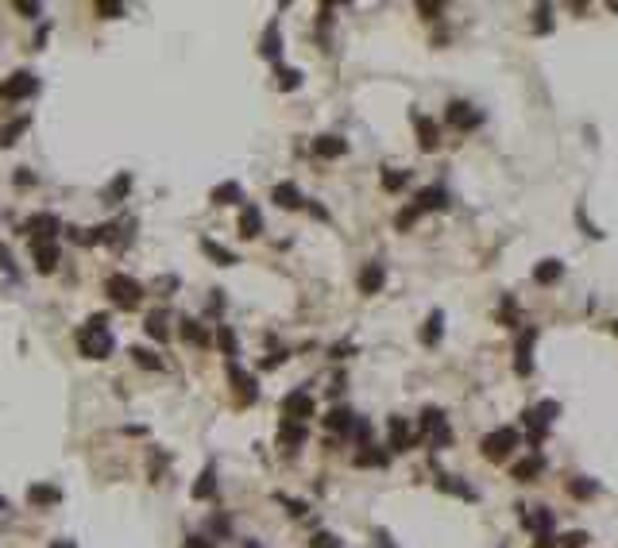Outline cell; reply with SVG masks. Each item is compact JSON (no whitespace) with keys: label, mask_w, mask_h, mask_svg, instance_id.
I'll return each instance as SVG.
<instances>
[{"label":"cell","mask_w":618,"mask_h":548,"mask_svg":"<svg viewBox=\"0 0 618 548\" xmlns=\"http://www.w3.org/2000/svg\"><path fill=\"white\" fill-rule=\"evenodd\" d=\"M78 348L85 359H105L112 352V333L105 328V317H93L78 328Z\"/></svg>","instance_id":"1"},{"label":"cell","mask_w":618,"mask_h":548,"mask_svg":"<svg viewBox=\"0 0 618 548\" xmlns=\"http://www.w3.org/2000/svg\"><path fill=\"white\" fill-rule=\"evenodd\" d=\"M418 436H422V441H429L433 448H449V444H452V429H449V421H444V413L437 410V405H425V410H422Z\"/></svg>","instance_id":"2"},{"label":"cell","mask_w":618,"mask_h":548,"mask_svg":"<svg viewBox=\"0 0 618 548\" xmlns=\"http://www.w3.org/2000/svg\"><path fill=\"white\" fill-rule=\"evenodd\" d=\"M105 294L112 297V305H120V309H136L139 297H143V286H139L136 278H128V274H112L105 282Z\"/></svg>","instance_id":"3"},{"label":"cell","mask_w":618,"mask_h":548,"mask_svg":"<svg viewBox=\"0 0 618 548\" xmlns=\"http://www.w3.org/2000/svg\"><path fill=\"white\" fill-rule=\"evenodd\" d=\"M514 448H518V432L514 429H495V432H487V436L480 441L483 460H491V463H502Z\"/></svg>","instance_id":"4"},{"label":"cell","mask_w":618,"mask_h":548,"mask_svg":"<svg viewBox=\"0 0 618 548\" xmlns=\"http://www.w3.org/2000/svg\"><path fill=\"white\" fill-rule=\"evenodd\" d=\"M35 89H39L35 74H31V70H20V74H12V78L0 85V101H23V97H31Z\"/></svg>","instance_id":"5"},{"label":"cell","mask_w":618,"mask_h":548,"mask_svg":"<svg viewBox=\"0 0 618 548\" xmlns=\"http://www.w3.org/2000/svg\"><path fill=\"white\" fill-rule=\"evenodd\" d=\"M305 417H313V398L305 390H294V394H286V401H282V421H294V425H302Z\"/></svg>","instance_id":"6"},{"label":"cell","mask_w":618,"mask_h":548,"mask_svg":"<svg viewBox=\"0 0 618 548\" xmlns=\"http://www.w3.org/2000/svg\"><path fill=\"white\" fill-rule=\"evenodd\" d=\"M553 521H557V514H553L549 506L522 509V525L530 529V533H537V537H553Z\"/></svg>","instance_id":"7"},{"label":"cell","mask_w":618,"mask_h":548,"mask_svg":"<svg viewBox=\"0 0 618 548\" xmlns=\"http://www.w3.org/2000/svg\"><path fill=\"white\" fill-rule=\"evenodd\" d=\"M449 124L460 127V131H471V127L483 124V112H475L468 101H452V105H449Z\"/></svg>","instance_id":"8"},{"label":"cell","mask_w":618,"mask_h":548,"mask_svg":"<svg viewBox=\"0 0 618 548\" xmlns=\"http://www.w3.org/2000/svg\"><path fill=\"white\" fill-rule=\"evenodd\" d=\"M59 216L54 213H35L28 216V224H23V232H31V240H54L59 235Z\"/></svg>","instance_id":"9"},{"label":"cell","mask_w":618,"mask_h":548,"mask_svg":"<svg viewBox=\"0 0 618 548\" xmlns=\"http://www.w3.org/2000/svg\"><path fill=\"white\" fill-rule=\"evenodd\" d=\"M228 379H232V390H236V398H240V405H251V401L259 398V390H256V379L251 375H244L240 367H228Z\"/></svg>","instance_id":"10"},{"label":"cell","mask_w":618,"mask_h":548,"mask_svg":"<svg viewBox=\"0 0 618 548\" xmlns=\"http://www.w3.org/2000/svg\"><path fill=\"white\" fill-rule=\"evenodd\" d=\"M31 259H35V266H39L43 274H50L59 266V247H54V240H31Z\"/></svg>","instance_id":"11"},{"label":"cell","mask_w":618,"mask_h":548,"mask_svg":"<svg viewBox=\"0 0 618 548\" xmlns=\"http://www.w3.org/2000/svg\"><path fill=\"white\" fill-rule=\"evenodd\" d=\"M533 340H537V328H526L518 340V359H514V371L518 375H533Z\"/></svg>","instance_id":"12"},{"label":"cell","mask_w":618,"mask_h":548,"mask_svg":"<svg viewBox=\"0 0 618 548\" xmlns=\"http://www.w3.org/2000/svg\"><path fill=\"white\" fill-rule=\"evenodd\" d=\"M413 127H418V147H422V151H437V147H441V131H437V124H433L429 116L413 112Z\"/></svg>","instance_id":"13"},{"label":"cell","mask_w":618,"mask_h":548,"mask_svg":"<svg viewBox=\"0 0 618 548\" xmlns=\"http://www.w3.org/2000/svg\"><path fill=\"white\" fill-rule=\"evenodd\" d=\"M387 429H391V452H410L413 441H418V436L410 432V425H406V417H391Z\"/></svg>","instance_id":"14"},{"label":"cell","mask_w":618,"mask_h":548,"mask_svg":"<svg viewBox=\"0 0 618 548\" xmlns=\"http://www.w3.org/2000/svg\"><path fill=\"white\" fill-rule=\"evenodd\" d=\"M271 201H275L278 209H302V205H305L302 189H298L294 182H278V186L271 189Z\"/></svg>","instance_id":"15"},{"label":"cell","mask_w":618,"mask_h":548,"mask_svg":"<svg viewBox=\"0 0 618 548\" xmlns=\"http://www.w3.org/2000/svg\"><path fill=\"white\" fill-rule=\"evenodd\" d=\"M413 209H418V213H433V209H449V193H444L441 186H429V189H422V193L413 197Z\"/></svg>","instance_id":"16"},{"label":"cell","mask_w":618,"mask_h":548,"mask_svg":"<svg viewBox=\"0 0 618 548\" xmlns=\"http://www.w3.org/2000/svg\"><path fill=\"white\" fill-rule=\"evenodd\" d=\"M383 282H387L383 263H367V266L360 271V294H379V290H383Z\"/></svg>","instance_id":"17"},{"label":"cell","mask_w":618,"mask_h":548,"mask_svg":"<svg viewBox=\"0 0 618 548\" xmlns=\"http://www.w3.org/2000/svg\"><path fill=\"white\" fill-rule=\"evenodd\" d=\"M302 444H305V425H294V421L278 425V448L282 452H298Z\"/></svg>","instance_id":"18"},{"label":"cell","mask_w":618,"mask_h":548,"mask_svg":"<svg viewBox=\"0 0 618 548\" xmlns=\"http://www.w3.org/2000/svg\"><path fill=\"white\" fill-rule=\"evenodd\" d=\"M259 232H263V213H259L256 205H244L240 209V235H244V240H256Z\"/></svg>","instance_id":"19"},{"label":"cell","mask_w":618,"mask_h":548,"mask_svg":"<svg viewBox=\"0 0 618 548\" xmlns=\"http://www.w3.org/2000/svg\"><path fill=\"white\" fill-rule=\"evenodd\" d=\"M62 494H59V487H50V483H31L28 487V502L31 506H54Z\"/></svg>","instance_id":"20"},{"label":"cell","mask_w":618,"mask_h":548,"mask_svg":"<svg viewBox=\"0 0 618 548\" xmlns=\"http://www.w3.org/2000/svg\"><path fill=\"white\" fill-rule=\"evenodd\" d=\"M344 151H348V143H344L340 136H317L313 139V155H321V158H340Z\"/></svg>","instance_id":"21"},{"label":"cell","mask_w":618,"mask_h":548,"mask_svg":"<svg viewBox=\"0 0 618 548\" xmlns=\"http://www.w3.org/2000/svg\"><path fill=\"white\" fill-rule=\"evenodd\" d=\"M356 425V413L352 410H344V405H336V410H329V417H325V429H333V432H352Z\"/></svg>","instance_id":"22"},{"label":"cell","mask_w":618,"mask_h":548,"mask_svg":"<svg viewBox=\"0 0 618 548\" xmlns=\"http://www.w3.org/2000/svg\"><path fill=\"white\" fill-rule=\"evenodd\" d=\"M560 274H564V263H560V259H545V263H537V271H533V282L553 286V282H560Z\"/></svg>","instance_id":"23"},{"label":"cell","mask_w":618,"mask_h":548,"mask_svg":"<svg viewBox=\"0 0 618 548\" xmlns=\"http://www.w3.org/2000/svg\"><path fill=\"white\" fill-rule=\"evenodd\" d=\"M244 197V189H240V182H220V186H213V193H209V201L213 205H236Z\"/></svg>","instance_id":"24"},{"label":"cell","mask_w":618,"mask_h":548,"mask_svg":"<svg viewBox=\"0 0 618 548\" xmlns=\"http://www.w3.org/2000/svg\"><path fill=\"white\" fill-rule=\"evenodd\" d=\"M541 471H545V460H541L537 452H533L530 460H522V463H514V479L518 483H533L541 475Z\"/></svg>","instance_id":"25"},{"label":"cell","mask_w":618,"mask_h":548,"mask_svg":"<svg viewBox=\"0 0 618 548\" xmlns=\"http://www.w3.org/2000/svg\"><path fill=\"white\" fill-rule=\"evenodd\" d=\"M441 333H444V313L441 309H433L429 321H425V328H422V344H441Z\"/></svg>","instance_id":"26"},{"label":"cell","mask_w":618,"mask_h":548,"mask_svg":"<svg viewBox=\"0 0 618 548\" xmlns=\"http://www.w3.org/2000/svg\"><path fill=\"white\" fill-rule=\"evenodd\" d=\"M522 425L530 429V444H533V448H537V444L545 441V432H549V425L541 421V417H537L533 410H526V413H522Z\"/></svg>","instance_id":"27"},{"label":"cell","mask_w":618,"mask_h":548,"mask_svg":"<svg viewBox=\"0 0 618 548\" xmlns=\"http://www.w3.org/2000/svg\"><path fill=\"white\" fill-rule=\"evenodd\" d=\"M182 340L194 344V348H205V344H209V333L194 321V317H186V321H182Z\"/></svg>","instance_id":"28"},{"label":"cell","mask_w":618,"mask_h":548,"mask_svg":"<svg viewBox=\"0 0 618 548\" xmlns=\"http://www.w3.org/2000/svg\"><path fill=\"white\" fill-rule=\"evenodd\" d=\"M201 251H205L209 259H216V263H220V266H232V263H240V259H236V255L228 251V247H220V244H216V240H201Z\"/></svg>","instance_id":"29"},{"label":"cell","mask_w":618,"mask_h":548,"mask_svg":"<svg viewBox=\"0 0 618 548\" xmlns=\"http://www.w3.org/2000/svg\"><path fill=\"white\" fill-rule=\"evenodd\" d=\"M387 463V452L371 448V444H363V452H356V467H383Z\"/></svg>","instance_id":"30"},{"label":"cell","mask_w":618,"mask_h":548,"mask_svg":"<svg viewBox=\"0 0 618 548\" xmlns=\"http://www.w3.org/2000/svg\"><path fill=\"white\" fill-rule=\"evenodd\" d=\"M278 50H282V39H278V28L271 23V28H267V35H263V47H259V54H263V59H271V62H278Z\"/></svg>","instance_id":"31"},{"label":"cell","mask_w":618,"mask_h":548,"mask_svg":"<svg viewBox=\"0 0 618 548\" xmlns=\"http://www.w3.org/2000/svg\"><path fill=\"white\" fill-rule=\"evenodd\" d=\"M147 333L155 336V340H167L170 336V328H167V309H155V313H147Z\"/></svg>","instance_id":"32"},{"label":"cell","mask_w":618,"mask_h":548,"mask_svg":"<svg viewBox=\"0 0 618 548\" xmlns=\"http://www.w3.org/2000/svg\"><path fill=\"white\" fill-rule=\"evenodd\" d=\"M216 471L213 467H205L201 471V475H197V483H194V498H209V494H213V487H216Z\"/></svg>","instance_id":"33"},{"label":"cell","mask_w":618,"mask_h":548,"mask_svg":"<svg viewBox=\"0 0 618 548\" xmlns=\"http://www.w3.org/2000/svg\"><path fill=\"white\" fill-rule=\"evenodd\" d=\"M437 487L449 490V494H460V498H475V490H471L468 483H456L452 475H441V479H437Z\"/></svg>","instance_id":"34"},{"label":"cell","mask_w":618,"mask_h":548,"mask_svg":"<svg viewBox=\"0 0 618 548\" xmlns=\"http://www.w3.org/2000/svg\"><path fill=\"white\" fill-rule=\"evenodd\" d=\"M302 85V70H290V66H278V89H298Z\"/></svg>","instance_id":"35"},{"label":"cell","mask_w":618,"mask_h":548,"mask_svg":"<svg viewBox=\"0 0 618 548\" xmlns=\"http://www.w3.org/2000/svg\"><path fill=\"white\" fill-rule=\"evenodd\" d=\"M132 359H136L139 367H147V371H158V367H163V359H158L155 352H147V348H132Z\"/></svg>","instance_id":"36"},{"label":"cell","mask_w":618,"mask_h":548,"mask_svg":"<svg viewBox=\"0 0 618 548\" xmlns=\"http://www.w3.org/2000/svg\"><path fill=\"white\" fill-rule=\"evenodd\" d=\"M216 348H220L225 355H236V333L228 328V324H220V328H216Z\"/></svg>","instance_id":"37"},{"label":"cell","mask_w":618,"mask_h":548,"mask_svg":"<svg viewBox=\"0 0 618 548\" xmlns=\"http://www.w3.org/2000/svg\"><path fill=\"white\" fill-rule=\"evenodd\" d=\"M533 413H537V417H541V421H545V425H553V421H557V417H560V405L549 398V401H541V405H533Z\"/></svg>","instance_id":"38"},{"label":"cell","mask_w":618,"mask_h":548,"mask_svg":"<svg viewBox=\"0 0 618 548\" xmlns=\"http://www.w3.org/2000/svg\"><path fill=\"white\" fill-rule=\"evenodd\" d=\"M588 533H584V529H572V533H564V537H560V548H584L588 545Z\"/></svg>","instance_id":"39"},{"label":"cell","mask_w":618,"mask_h":548,"mask_svg":"<svg viewBox=\"0 0 618 548\" xmlns=\"http://www.w3.org/2000/svg\"><path fill=\"white\" fill-rule=\"evenodd\" d=\"M406 178H410L406 170H387V174H383V189H391V193H394V189H402Z\"/></svg>","instance_id":"40"},{"label":"cell","mask_w":618,"mask_h":548,"mask_svg":"<svg viewBox=\"0 0 618 548\" xmlns=\"http://www.w3.org/2000/svg\"><path fill=\"white\" fill-rule=\"evenodd\" d=\"M418 216H422V213H418V209H413V205H410V209H402V213L394 216V224H398V232H406V228H413V220H418Z\"/></svg>","instance_id":"41"},{"label":"cell","mask_w":618,"mask_h":548,"mask_svg":"<svg viewBox=\"0 0 618 548\" xmlns=\"http://www.w3.org/2000/svg\"><path fill=\"white\" fill-rule=\"evenodd\" d=\"M309 545H313V548H340V540H336L333 533H317V537L309 540Z\"/></svg>","instance_id":"42"},{"label":"cell","mask_w":618,"mask_h":548,"mask_svg":"<svg viewBox=\"0 0 618 548\" xmlns=\"http://www.w3.org/2000/svg\"><path fill=\"white\" fill-rule=\"evenodd\" d=\"M97 12H101V16H108V20H116V16H124V4H105V0H101Z\"/></svg>","instance_id":"43"},{"label":"cell","mask_w":618,"mask_h":548,"mask_svg":"<svg viewBox=\"0 0 618 548\" xmlns=\"http://www.w3.org/2000/svg\"><path fill=\"white\" fill-rule=\"evenodd\" d=\"M572 494H576V498H591V494H595V483H572Z\"/></svg>","instance_id":"44"},{"label":"cell","mask_w":618,"mask_h":548,"mask_svg":"<svg viewBox=\"0 0 618 548\" xmlns=\"http://www.w3.org/2000/svg\"><path fill=\"white\" fill-rule=\"evenodd\" d=\"M16 12H23V16H39V4H35V0H16Z\"/></svg>","instance_id":"45"},{"label":"cell","mask_w":618,"mask_h":548,"mask_svg":"<svg viewBox=\"0 0 618 548\" xmlns=\"http://www.w3.org/2000/svg\"><path fill=\"white\" fill-rule=\"evenodd\" d=\"M418 12H422L425 20H437V16L444 12V4H418Z\"/></svg>","instance_id":"46"},{"label":"cell","mask_w":618,"mask_h":548,"mask_svg":"<svg viewBox=\"0 0 618 548\" xmlns=\"http://www.w3.org/2000/svg\"><path fill=\"white\" fill-rule=\"evenodd\" d=\"M128 186H132V178H128V174H120L116 189H108V197H124V193H128Z\"/></svg>","instance_id":"47"},{"label":"cell","mask_w":618,"mask_h":548,"mask_svg":"<svg viewBox=\"0 0 618 548\" xmlns=\"http://www.w3.org/2000/svg\"><path fill=\"white\" fill-rule=\"evenodd\" d=\"M537 31H549V8L545 4L537 8Z\"/></svg>","instance_id":"48"},{"label":"cell","mask_w":618,"mask_h":548,"mask_svg":"<svg viewBox=\"0 0 618 548\" xmlns=\"http://www.w3.org/2000/svg\"><path fill=\"white\" fill-rule=\"evenodd\" d=\"M186 548H213V545H209V537H189Z\"/></svg>","instance_id":"49"},{"label":"cell","mask_w":618,"mask_h":548,"mask_svg":"<svg viewBox=\"0 0 618 548\" xmlns=\"http://www.w3.org/2000/svg\"><path fill=\"white\" fill-rule=\"evenodd\" d=\"M209 529H213V533H220V537H225V533H228V521H225V518H213V525H209Z\"/></svg>","instance_id":"50"},{"label":"cell","mask_w":618,"mask_h":548,"mask_svg":"<svg viewBox=\"0 0 618 548\" xmlns=\"http://www.w3.org/2000/svg\"><path fill=\"white\" fill-rule=\"evenodd\" d=\"M375 540H379V548H394V545H391V537H387L383 529H379V533H375Z\"/></svg>","instance_id":"51"},{"label":"cell","mask_w":618,"mask_h":548,"mask_svg":"<svg viewBox=\"0 0 618 548\" xmlns=\"http://www.w3.org/2000/svg\"><path fill=\"white\" fill-rule=\"evenodd\" d=\"M50 548H78V545H74V540H66V537H62V540H50Z\"/></svg>","instance_id":"52"},{"label":"cell","mask_w":618,"mask_h":548,"mask_svg":"<svg viewBox=\"0 0 618 548\" xmlns=\"http://www.w3.org/2000/svg\"><path fill=\"white\" fill-rule=\"evenodd\" d=\"M4 506H8V498H4V494H0V509H4Z\"/></svg>","instance_id":"53"}]
</instances>
